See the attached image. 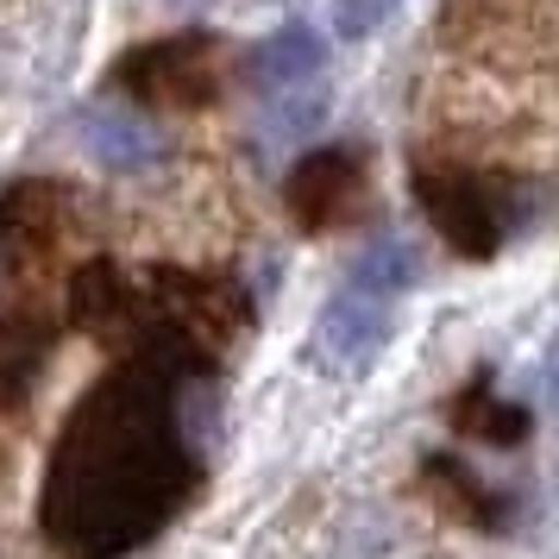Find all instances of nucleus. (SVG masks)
Masks as SVG:
<instances>
[{
    "instance_id": "obj_12",
    "label": "nucleus",
    "mask_w": 559,
    "mask_h": 559,
    "mask_svg": "<svg viewBox=\"0 0 559 559\" xmlns=\"http://www.w3.org/2000/svg\"><path fill=\"white\" fill-rule=\"evenodd\" d=\"M534 0H447V38H484L528 20Z\"/></svg>"
},
{
    "instance_id": "obj_4",
    "label": "nucleus",
    "mask_w": 559,
    "mask_h": 559,
    "mask_svg": "<svg viewBox=\"0 0 559 559\" xmlns=\"http://www.w3.org/2000/svg\"><path fill=\"white\" fill-rule=\"evenodd\" d=\"M383 346H390V302L346 283L314 321V365L333 371V378H358V371L378 365Z\"/></svg>"
},
{
    "instance_id": "obj_15",
    "label": "nucleus",
    "mask_w": 559,
    "mask_h": 559,
    "mask_svg": "<svg viewBox=\"0 0 559 559\" xmlns=\"http://www.w3.org/2000/svg\"><path fill=\"white\" fill-rule=\"evenodd\" d=\"M314 120H321V102H283V114H271V139H289V145H296V139H302L308 127H314Z\"/></svg>"
},
{
    "instance_id": "obj_6",
    "label": "nucleus",
    "mask_w": 559,
    "mask_h": 559,
    "mask_svg": "<svg viewBox=\"0 0 559 559\" xmlns=\"http://www.w3.org/2000/svg\"><path fill=\"white\" fill-rule=\"evenodd\" d=\"M76 139H82V152L95 157L102 170H114V177L145 170V164H157V152H164V132H157V120L145 114V107H127V102L82 107Z\"/></svg>"
},
{
    "instance_id": "obj_5",
    "label": "nucleus",
    "mask_w": 559,
    "mask_h": 559,
    "mask_svg": "<svg viewBox=\"0 0 559 559\" xmlns=\"http://www.w3.org/2000/svg\"><path fill=\"white\" fill-rule=\"evenodd\" d=\"M283 195H289V214L308 233H333L353 221L358 195H365V164H358V152H308L289 170Z\"/></svg>"
},
{
    "instance_id": "obj_2",
    "label": "nucleus",
    "mask_w": 559,
    "mask_h": 559,
    "mask_svg": "<svg viewBox=\"0 0 559 559\" xmlns=\"http://www.w3.org/2000/svg\"><path fill=\"white\" fill-rule=\"evenodd\" d=\"M415 195L428 207L433 233L459 258H497L509 221H503V202H497L490 182L465 177V170H415Z\"/></svg>"
},
{
    "instance_id": "obj_11",
    "label": "nucleus",
    "mask_w": 559,
    "mask_h": 559,
    "mask_svg": "<svg viewBox=\"0 0 559 559\" xmlns=\"http://www.w3.org/2000/svg\"><path fill=\"white\" fill-rule=\"evenodd\" d=\"M70 314H76V328L107 333L120 314H127V283L114 277L107 264H82L76 283H70Z\"/></svg>"
},
{
    "instance_id": "obj_7",
    "label": "nucleus",
    "mask_w": 559,
    "mask_h": 559,
    "mask_svg": "<svg viewBox=\"0 0 559 559\" xmlns=\"http://www.w3.org/2000/svg\"><path fill=\"white\" fill-rule=\"evenodd\" d=\"M63 233V189L51 182H13L0 195V239L20 258H45Z\"/></svg>"
},
{
    "instance_id": "obj_10",
    "label": "nucleus",
    "mask_w": 559,
    "mask_h": 559,
    "mask_svg": "<svg viewBox=\"0 0 559 559\" xmlns=\"http://www.w3.org/2000/svg\"><path fill=\"white\" fill-rule=\"evenodd\" d=\"M490 390V378H478L465 396L453 403V421L459 433H478V440H490V447H509V440H522L528 433V415L515 403H503V396H484Z\"/></svg>"
},
{
    "instance_id": "obj_8",
    "label": "nucleus",
    "mask_w": 559,
    "mask_h": 559,
    "mask_svg": "<svg viewBox=\"0 0 559 559\" xmlns=\"http://www.w3.org/2000/svg\"><path fill=\"white\" fill-rule=\"evenodd\" d=\"M321 57H328L321 32L302 26V20H289V26H277L252 51V82H264V88H296V82L321 76Z\"/></svg>"
},
{
    "instance_id": "obj_1",
    "label": "nucleus",
    "mask_w": 559,
    "mask_h": 559,
    "mask_svg": "<svg viewBox=\"0 0 559 559\" xmlns=\"http://www.w3.org/2000/svg\"><path fill=\"white\" fill-rule=\"evenodd\" d=\"M157 340L170 358H145L102 383L57 440L45 528L70 559L132 554L195 490V440L182 428V358H195V346L170 333Z\"/></svg>"
},
{
    "instance_id": "obj_14",
    "label": "nucleus",
    "mask_w": 559,
    "mask_h": 559,
    "mask_svg": "<svg viewBox=\"0 0 559 559\" xmlns=\"http://www.w3.org/2000/svg\"><path fill=\"white\" fill-rule=\"evenodd\" d=\"M428 484H447V503H453V515H459V509H465V515H478V509L497 503V497H490V490H484V484L472 478L465 465H459V459H433V465H428Z\"/></svg>"
},
{
    "instance_id": "obj_13",
    "label": "nucleus",
    "mask_w": 559,
    "mask_h": 559,
    "mask_svg": "<svg viewBox=\"0 0 559 559\" xmlns=\"http://www.w3.org/2000/svg\"><path fill=\"white\" fill-rule=\"evenodd\" d=\"M396 7H403V0H333V32H340L346 45L378 38V32L396 20Z\"/></svg>"
},
{
    "instance_id": "obj_9",
    "label": "nucleus",
    "mask_w": 559,
    "mask_h": 559,
    "mask_svg": "<svg viewBox=\"0 0 559 559\" xmlns=\"http://www.w3.org/2000/svg\"><path fill=\"white\" fill-rule=\"evenodd\" d=\"M421 277V264H415V246L408 239H396V233H378L371 246H358V264H353V289H365V296H383V302H396L408 283Z\"/></svg>"
},
{
    "instance_id": "obj_3",
    "label": "nucleus",
    "mask_w": 559,
    "mask_h": 559,
    "mask_svg": "<svg viewBox=\"0 0 559 559\" xmlns=\"http://www.w3.org/2000/svg\"><path fill=\"white\" fill-rule=\"evenodd\" d=\"M120 88L139 107H207V95L221 88L214 45L207 38H164L152 51H132L120 63Z\"/></svg>"
}]
</instances>
